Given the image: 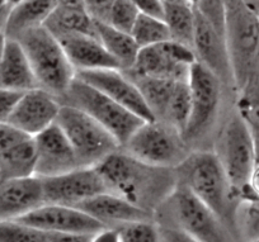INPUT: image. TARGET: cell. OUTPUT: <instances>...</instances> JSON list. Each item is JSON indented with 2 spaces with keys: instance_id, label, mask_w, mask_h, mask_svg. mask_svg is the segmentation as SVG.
<instances>
[{
  "instance_id": "6da1fadb",
  "label": "cell",
  "mask_w": 259,
  "mask_h": 242,
  "mask_svg": "<svg viewBox=\"0 0 259 242\" xmlns=\"http://www.w3.org/2000/svg\"><path fill=\"white\" fill-rule=\"evenodd\" d=\"M96 168L107 191L153 214L178 183L176 169L150 165L121 149L107 156Z\"/></svg>"
},
{
  "instance_id": "7a4b0ae2",
  "label": "cell",
  "mask_w": 259,
  "mask_h": 242,
  "mask_svg": "<svg viewBox=\"0 0 259 242\" xmlns=\"http://www.w3.org/2000/svg\"><path fill=\"white\" fill-rule=\"evenodd\" d=\"M191 114L183 137L192 151L211 150L213 136L226 109L235 102V93L229 90L212 71L196 61L189 71Z\"/></svg>"
},
{
  "instance_id": "3957f363",
  "label": "cell",
  "mask_w": 259,
  "mask_h": 242,
  "mask_svg": "<svg viewBox=\"0 0 259 242\" xmlns=\"http://www.w3.org/2000/svg\"><path fill=\"white\" fill-rule=\"evenodd\" d=\"M176 171L178 181L211 208L236 238L235 218L241 199L215 154L211 150H194Z\"/></svg>"
},
{
  "instance_id": "277c9868",
  "label": "cell",
  "mask_w": 259,
  "mask_h": 242,
  "mask_svg": "<svg viewBox=\"0 0 259 242\" xmlns=\"http://www.w3.org/2000/svg\"><path fill=\"white\" fill-rule=\"evenodd\" d=\"M154 221L160 227L183 232L191 241L224 242L235 239L211 208L181 181L154 212Z\"/></svg>"
},
{
  "instance_id": "5b68a950",
  "label": "cell",
  "mask_w": 259,
  "mask_h": 242,
  "mask_svg": "<svg viewBox=\"0 0 259 242\" xmlns=\"http://www.w3.org/2000/svg\"><path fill=\"white\" fill-rule=\"evenodd\" d=\"M211 151L225 170L240 199L245 196L254 166V134L235 108V102L226 109L213 136Z\"/></svg>"
},
{
  "instance_id": "8992f818",
  "label": "cell",
  "mask_w": 259,
  "mask_h": 242,
  "mask_svg": "<svg viewBox=\"0 0 259 242\" xmlns=\"http://www.w3.org/2000/svg\"><path fill=\"white\" fill-rule=\"evenodd\" d=\"M22 44L36 75L38 88L61 98L76 76L59 39L45 26L34 27L19 34Z\"/></svg>"
},
{
  "instance_id": "52a82bcc",
  "label": "cell",
  "mask_w": 259,
  "mask_h": 242,
  "mask_svg": "<svg viewBox=\"0 0 259 242\" xmlns=\"http://www.w3.org/2000/svg\"><path fill=\"white\" fill-rule=\"evenodd\" d=\"M121 150L146 164L170 169L178 168L192 152L183 133L159 119L143 122Z\"/></svg>"
},
{
  "instance_id": "ba28073f",
  "label": "cell",
  "mask_w": 259,
  "mask_h": 242,
  "mask_svg": "<svg viewBox=\"0 0 259 242\" xmlns=\"http://www.w3.org/2000/svg\"><path fill=\"white\" fill-rule=\"evenodd\" d=\"M55 123L68 137L80 166H97L121 149L116 137L81 109L61 104Z\"/></svg>"
},
{
  "instance_id": "9c48e42d",
  "label": "cell",
  "mask_w": 259,
  "mask_h": 242,
  "mask_svg": "<svg viewBox=\"0 0 259 242\" xmlns=\"http://www.w3.org/2000/svg\"><path fill=\"white\" fill-rule=\"evenodd\" d=\"M61 104H69L81 109L97 122L106 127L123 144L144 121L135 113L116 103L101 90L75 76L66 93L60 98Z\"/></svg>"
},
{
  "instance_id": "30bf717a",
  "label": "cell",
  "mask_w": 259,
  "mask_h": 242,
  "mask_svg": "<svg viewBox=\"0 0 259 242\" xmlns=\"http://www.w3.org/2000/svg\"><path fill=\"white\" fill-rule=\"evenodd\" d=\"M226 43L238 91L259 71V17L238 3L225 8Z\"/></svg>"
},
{
  "instance_id": "8fae6325",
  "label": "cell",
  "mask_w": 259,
  "mask_h": 242,
  "mask_svg": "<svg viewBox=\"0 0 259 242\" xmlns=\"http://www.w3.org/2000/svg\"><path fill=\"white\" fill-rule=\"evenodd\" d=\"M14 221L49 233L59 234L60 242L94 241L97 233L106 228L102 222L87 212L65 204L42 203Z\"/></svg>"
},
{
  "instance_id": "7c38bea8",
  "label": "cell",
  "mask_w": 259,
  "mask_h": 242,
  "mask_svg": "<svg viewBox=\"0 0 259 242\" xmlns=\"http://www.w3.org/2000/svg\"><path fill=\"white\" fill-rule=\"evenodd\" d=\"M197 61L191 47L169 39L161 43L143 47L131 69L138 74L160 79H188L189 71Z\"/></svg>"
},
{
  "instance_id": "4fadbf2b",
  "label": "cell",
  "mask_w": 259,
  "mask_h": 242,
  "mask_svg": "<svg viewBox=\"0 0 259 242\" xmlns=\"http://www.w3.org/2000/svg\"><path fill=\"white\" fill-rule=\"evenodd\" d=\"M193 52L196 60L212 71L224 85L236 94L226 32L216 28L205 16L194 8Z\"/></svg>"
},
{
  "instance_id": "5bb4252c",
  "label": "cell",
  "mask_w": 259,
  "mask_h": 242,
  "mask_svg": "<svg viewBox=\"0 0 259 242\" xmlns=\"http://www.w3.org/2000/svg\"><path fill=\"white\" fill-rule=\"evenodd\" d=\"M39 179L44 203L76 207L85 199L107 191L96 166H80L60 175Z\"/></svg>"
},
{
  "instance_id": "9a60e30c",
  "label": "cell",
  "mask_w": 259,
  "mask_h": 242,
  "mask_svg": "<svg viewBox=\"0 0 259 242\" xmlns=\"http://www.w3.org/2000/svg\"><path fill=\"white\" fill-rule=\"evenodd\" d=\"M76 76L89 85L101 90L116 103L121 104L143 118L144 121H153L154 116L144 101L140 90L121 69H94L76 71Z\"/></svg>"
},
{
  "instance_id": "2e32d148",
  "label": "cell",
  "mask_w": 259,
  "mask_h": 242,
  "mask_svg": "<svg viewBox=\"0 0 259 242\" xmlns=\"http://www.w3.org/2000/svg\"><path fill=\"white\" fill-rule=\"evenodd\" d=\"M61 102L42 88L24 91L17 102L8 123L29 137H34L54 124L59 116Z\"/></svg>"
},
{
  "instance_id": "e0dca14e",
  "label": "cell",
  "mask_w": 259,
  "mask_h": 242,
  "mask_svg": "<svg viewBox=\"0 0 259 242\" xmlns=\"http://www.w3.org/2000/svg\"><path fill=\"white\" fill-rule=\"evenodd\" d=\"M33 141L36 146L34 175L38 178L60 175L80 168L68 137L56 123L34 136Z\"/></svg>"
},
{
  "instance_id": "ac0fdd59",
  "label": "cell",
  "mask_w": 259,
  "mask_h": 242,
  "mask_svg": "<svg viewBox=\"0 0 259 242\" xmlns=\"http://www.w3.org/2000/svg\"><path fill=\"white\" fill-rule=\"evenodd\" d=\"M42 203L44 193L38 176L0 180V222L18 219Z\"/></svg>"
},
{
  "instance_id": "d6986e66",
  "label": "cell",
  "mask_w": 259,
  "mask_h": 242,
  "mask_svg": "<svg viewBox=\"0 0 259 242\" xmlns=\"http://www.w3.org/2000/svg\"><path fill=\"white\" fill-rule=\"evenodd\" d=\"M76 207L98 219L106 227H117L128 222L154 218L151 212L145 211L111 191L97 194Z\"/></svg>"
},
{
  "instance_id": "ffe728a7",
  "label": "cell",
  "mask_w": 259,
  "mask_h": 242,
  "mask_svg": "<svg viewBox=\"0 0 259 242\" xmlns=\"http://www.w3.org/2000/svg\"><path fill=\"white\" fill-rule=\"evenodd\" d=\"M76 71L94 69H119L118 62L106 50L97 36L68 33L56 37Z\"/></svg>"
},
{
  "instance_id": "44dd1931",
  "label": "cell",
  "mask_w": 259,
  "mask_h": 242,
  "mask_svg": "<svg viewBox=\"0 0 259 242\" xmlns=\"http://www.w3.org/2000/svg\"><path fill=\"white\" fill-rule=\"evenodd\" d=\"M0 88L22 93L38 88L28 56L22 44L14 38H8L0 60Z\"/></svg>"
},
{
  "instance_id": "7402d4cb",
  "label": "cell",
  "mask_w": 259,
  "mask_h": 242,
  "mask_svg": "<svg viewBox=\"0 0 259 242\" xmlns=\"http://www.w3.org/2000/svg\"><path fill=\"white\" fill-rule=\"evenodd\" d=\"M56 6L57 0H21L14 4L4 28L7 37L17 38L28 29L44 26Z\"/></svg>"
},
{
  "instance_id": "603a6c76",
  "label": "cell",
  "mask_w": 259,
  "mask_h": 242,
  "mask_svg": "<svg viewBox=\"0 0 259 242\" xmlns=\"http://www.w3.org/2000/svg\"><path fill=\"white\" fill-rule=\"evenodd\" d=\"M96 31L102 44L118 62L119 69H131L140 51V47L134 39L133 34L119 31L102 21H96Z\"/></svg>"
},
{
  "instance_id": "cb8c5ba5",
  "label": "cell",
  "mask_w": 259,
  "mask_h": 242,
  "mask_svg": "<svg viewBox=\"0 0 259 242\" xmlns=\"http://www.w3.org/2000/svg\"><path fill=\"white\" fill-rule=\"evenodd\" d=\"M44 26L55 37L68 33H87L97 36L96 21L84 8H74V7L57 4Z\"/></svg>"
},
{
  "instance_id": "d4e9b609",
  "label": "cell",
  "mask_w": 259,
  "mask_h": 242,
  "mask_svg": "<svg viewBox=\"0 0 259 242\" xmlns=\"http://www.w3.org/2000/svg\"><path fill=\"white\" fill-rule=\"evenodd\" d=\"M140 90L144 101L148 104L149 109L153 113L154 118L161 119L165 113L166 106L169 103L171 93L178 80L160 79V77L146 76L138 74L133 70H122Z\"/></svg>"
},
{
  "instance_id": "484cf974",
  "label": "cell",
  "mask_w": 259,
  "mask_h": 242,
  "mask_svg": "<svg viewBox=\"0 0 259 242\" xmlns=\"http://www.w3.org/2000/svg\"><path fill=\"white\" fill-rule=\"evenodd\" d=\"M163 19L170 39L193 50L194 6L191 0H164Z\"/></svg>"
},
{
  "instance_id": "4316f807",
  "label": "cell",
  "mask_w": 259,
  "mask_h": 242,
  "mask_svg": "<svg viewBox=\"0 0 259 242\" xmlns=\"http://www.w3.org/2000/svg\"><path fill=\"white\" fill-rule=\"evenodd\" d=\"M34 166L36 146L33 137H28L0 154V180L34 175Z\"/></svg>"
},
{
  "instance_id": "83f0119b",
  "label": "cell",
  "mask_w": 259,
  "mask_h": 242,
  "mask_svg": "<svg viewBox=\"0 0 259 242\" xmlns=\"http://www.w3.org/2000/svg\"><path fill=\"white\" fill-rule=\"evenodd\" d=\"M235 108L254 136H259V71L254 72L238 89Z\"/></svg>"
},
{
  "instance_id": "f1b7e54d",
  "label": "cell",
  "mask_w": 259,
  "mask_h": 242,
  "mask_svg": "<svg viewBox=\"0 0 259 242\" xmlns=\"http://www.w3.org/2000/svg\"><path fill=\"white\" fill-rule=\"evenodd\" d=\"M191 114V86L188 79L178 80L174 85L169 103L166 106L164 117L159 121H164L178 128L183 133L188 123Z\"/></svg>"
},
{
  "instance_id": "f546056e",
  "label": "cell",
  "mask_w": 259,
  "mask_h": 242,
  "mask_svg": "<svg viewBox=\"0 0 259 242\" xmlns=\"http://www.w3.org/2000/svg\"><path fill=\"white\" fill-rule=\"evenodd\" d=\"M131 34L140 49L170 39V33L164 19L141 13L131 31Z\"/></svg>"
},
{
  "instance_id": "4dcf8cb0",
  "label": "cell",
  "mask_w": 259,
  "mask_h": 242,
  "mask_svg": "<svg viewBox=\"0 0 259 242\" xmlns=\"http://www.w3.org/2000/svg\"><path fill=\"white\" fill-rule=\"evenodd\" d=\"M0 242H60V236L18 221H3L0 222Z\"/></svg>"
},
{
  "instance_id": "1f68e13d",
  "label": "cell",
  "mask_w": 259,
  "mask_h": 242,
  "mask_svg": "<svg viewBox=\"0 0 259 242\" xmlns=\"http://www.w3.org/2000/svg\"><path fill=\"white\" fill-rule=\"evenodd\" d=\"M236 238L259 242V201H241L235 218Z\"/></svg>"
},
{
  "instance_id": "d6a6232c",
  "label": "cell",
  "mask_w": 259,
  "mask_h": 242,
  "mask_svg": "<svg viewBox=\"0 0 259 242\" xmlns=\"http://www.w3.org/2000/svg\"><path fill=\"white\" fill-rule=\"evenodd\" d=\"M118 233L119 242H159L160 232L158 223L151 219L128 222L121 226L113 227Z\"/></svg>"
},
{
  "instance_id": "836d02e7",
  "label": "cell",
  "mask_w": 259,
  "mask_h": 242,
  "mask_svg": "<svg viewBox=\"0 0 259 242\" xmlns=\"http://www.w3.org/2000/svg\"><path fill=\"white\" fill-rule=\"evenodd\" d=\"M140 12L136 8L133 0H114L109 9L107 23L119 31L131 33Z\"/></svg>"
},
{
  "instance_id": "e575fe53",
  "label": "cell",
  "mask_w": 259,
  "mask_h": 242,
  "mask_svg": "<svg viewBox=\"0 0 259 242\" xmlns=\"http://www.w3.org/2000/svg\"><path fill=\"white\" fill-rule=\"evenodd\" d=\"M29 136L18 131L9 123H0V154L16 146L19 142L24 141Z\"/></svg>"
},
{
  "instance_id": "d590c367",
  "label": "cell",
  "mask_w": 259,
  "mask_h": 242,
  "mask_svg": "<svg viewBox=\"0 0 259 242\" xmlns=\"http://www.w3.org/2000/svg\"><path fill=\"white\" fill-rule=\"evenodd\" d=\"M22 94V91L0 88V123H8L9 117Z\"/></svg>"
},
{
  "instance_id": "8d00e7d4",
  "label": "cell",
  "mask_w": 259,
  "mask_h": 242,
  "mask_svg": "<svg viewBox=\"0 0 259 242\" xmlns=\"http://www.w3.org/2000/svg\"><path fill=\"white\" fill-rule=\"evenodd\" d=\"M113 2L114 0H84V7L94 21L107 22Z\"/></svg>"
},
{
  "instance_id": "74e56055",
  "label": "cell",
  "mask_w": 259,
  "mask_h": 242,
  "mask_svg": "<svg viewBox=\"0 0 259 242\" xmlns=\"http://www.w3.org/2000/svg\"><path fill=\"white\" fill-rule=\"evenodd\" d=\"M141 14L164 18V0H133Z\"/></svg>"
},
{
  "instance_id": "f35d334b",
  "label": "cell",
  "mask_w": 259,
  "mask_h": 242,
  "mask_svg": "<svg viewBox=\"0 0 259 242\" xmlns=\"http://www.w3.org/2000/svg\"><path fill=\"white\" fill-rule=\"evenodd\" d=\"M12 7H13V4L9 0H0V31H4V28H6Z\"/></svg>"
},
{
  "instance_id": "ab89813d",
  "label": "cell",
  "mask_w": 259,
  "mask_h": 242,
  "mask_svg": "<svg viewBox=\"0 0 259 242\" xmlns=\"http://www.w3.org/2000/svg\"><path fill=\"white\" fill-rule=\"evenodd\" d=\"M241 3L248 11L259 16V0H241Z\"/></svg>"
},
{
  "instance_id": "60d3db41",
  "label": "cell",
  "mask_w": 259,
  "mask_h": 242,
  "mask_svg": "<svg viewBox=\"0 0 259 242\" xmlns=\"http://www.w3.org/2000/svg\"><path fill=\"white\" fill-rule=\"evenodd\" d=\"M7 41H8V37H7L6 32L0 31V60L3 57L4 50H6L7 46Z\"/></svg>"
},
{
  "instance_id": "b9f144b4",
  "label": "cell",
  "mask_w": 259,
  "mask_h": 242,
  "mask_svg": "<svg viewBox=\"0 0 259 242\" xmlns=\"http://www.w3.org/2000/svg\"><path fill=\"white\" fill-rule=\"evenodd\" d=\"M254 146H255V157H254V164H259V136H254Z\"/></svg>"
},
{
  "instance_id": "7bdbcfd3",
  "label": "cell",
  "mask_w": 259,
  "mask_h": 242,
  "mask_svg": "<svg viewBox=\"0 0 259 242\" xmlns=\"http://www.w3.org/2000/svg\"><path fill=\"white\" fill-rule=\"evenodd\" d=\"M223 2H224V6H225V8H228V7L235 6V4L240 3L241 0H223Z\"/></svg>"
},
{
  "instance_id": "ee69618b",
  "label": "cell",
  "mask_w": 259,
  "mask_h": 242,
  "mask_svg": "<svg viewBox=\"0 0 259 242\" xmlns=\"http://www.w3.org/2000/svg\"><path fill=\"white\" fill-rule=\"evenodd\" d=\"M258 17H259V16H258Z\"/></svg>"
}]
</instances>
